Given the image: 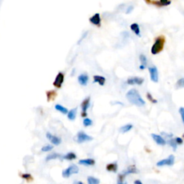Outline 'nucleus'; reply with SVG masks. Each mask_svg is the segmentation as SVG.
<instances>
[{
	"mask_svg": "<svg viewBox=\"0 0 184 184\" xmlns=\"http://www.w3.org/2000/svg\"><path fill=\"white\" fill-rule=\"evenodd\" d=\"M126 98L131 104L137 106V107H143L145 104V102L141 97L138 91L135 88L130 89L127 91Z\"/></svg>",
	"mask_w": 184,
	"mask_h": 184,
	"instance_id": "f257e3e1",
	"label": "nucleus"
},
{
	"mask_svg": "<svg viewBox=\"0 0 184 184\" xmlns=\"http://www.w3.org/2000/svg\"><path fill=\"white\" fill-rule=\"evenodd\" d=\"M165 43H166V38L163 35H160V36L158 37L155 39V43L152 45V48H151L152 54L156 55V54L160 53L163 50V47H164Z\"/></svg>",
	"mask_w": 184,
	"mask_h": 184,
	"instance_id": "f03ea898",
	"label": "nucleus"
},
{
	"mask_svg": "<svg viewBox=\"0 0 184 184\" xmlns=\"http://www.w3.org/2000/svg\"><path fill=\"white\" fill-rule=\"evenodd\" d=\"M78 168L76 165H71L69 166V168H67L66 169L63 170L62 173V175L63 178H69L71 175L73 174H76L78 173Z\"/></svg>",
	"mask_w": 184,
	"mask_h": 184,
	"instance_id": "7ed1b4c3",
	"label": "nucleus"
},
{
	"mask_svg": "<svg viewBox=\"0 0 184 184\" xmlns=\"http://www.w3.org/2000/svg\"><path fill=\"white\" fill-rule=\"evenodd\" d=\"M93 140V137L86 135L85 133H84V132H79V133H78L77 135L75 137V140H76V142H77L78 143H83L85 142L91 141V140Z\"/></svg>",
	"mask_w": 184,
	"mask_h": 184,
	"instance_id": "20e7f679",
	"label": "nucleus"
},
{
	"mask_svg": "<svg viewBox=\"0 0 184 184\" xmlns=\"http://www.w3.org/2000/svg\"><path fill=\"white\" fill-rule=\"evenodd\" d=\"M174 161H175V157H174V155H170L168 158L160 160L159 162H158L156 165L157 166H159V167H161V166H171L174 164Z\"/></svg>",
	"mask_w": 184,
	"mask_h": 184,
	"instance_id": "39448f33",
	"label": "nucleus"
},
{
	"mask_svg": "<svg viewBox=\"0 0 184 184\" xmlns=\"http://www.w3.org/2000/svg\"><path fill=\"white\" fill-rule=\"evenodd\" d=\"M148 70L150 74L151 81L155 83L158 82V72L157 68L155 66H152V67H150Z\"/></svg>",
	"mask_w": 184,
	"mask_h": 184,
	"instance_id": "423d86ee",
	"label": "nucleus"
},
{
	"mask_svg": "<svg viewBox=\"0 0 184 184\" xmlns=\"http://www.w3.org/2000/svg\"><path fill=\"white\" fill-rule=\"evenodd\" d=\"M64 81V74L61 72H59L55 77V79L53 82V86L56 88H61L63 83Z\"/></svg>",
	"mask_w": 184,
	"mask_h": 184,
	"instance_id": "0eeeda50",
	"label": "nucleus"
},
{
	"mask_svg": "<svg viewBox=\"0 0 184 184\" xmlns=\"http://www.w3.org/2000/svg\"><path fill=\"white\" fill-rule=\"evenodd\" d=\"M46 137L48 139L49 141L52 143V144H55V145H59L61 142V139L60 137H57V136L53 135L50 134V133H46Z\"/></svg>",
	"mask_w": 184,
	"mask_h": 184,
	"instance_id": "6e6552de",
	"label": "nucleus"
},
{
	"mask_svg": "<svg viewBox=\"0 0 184 184\" xmlns=\"http://www.w3.org/2000/svg\"><path fill=\"white\" fill-rule=\"evenodd\" d=\"M90 106V97H87L86 99H84L83 102L81 103V109H82V113L81 116L82 117H86L87 113L86 111Z\"/></svg>",
	"mask_w": 184,
	"mask_h": 184,
	"instance_id": "1a4fd4ad",
	"label": "nucleus"
},
{
	"mask_svg": "<svg viewBox=\"0 0 184 184\" xmlns=\"http://www.w3.org/2000/svg\"><path fill=\"white\" fill-rule=\"evenodd\" d=\"M146 3L152 4L157 7H166L170 5L171 2L168 0H160V1H145Z\"/></svg>",
	"mask_w": 184,
	"mask_h": 184,
	"instance_id": "9d476101",
	"label": "nucleus"
},
{
	"mask_svg": "<svg viewBox=\"0 0 184 184\" xmlns=\"http://www.w3.org/2000/svg\"><path fill=\"white\" fill-rule=\"evenodd\" d=\"M144 82V78L140 77H133L130 78H128L127 83L129 85H141Z\"/></svg>",
	"mask_w": 184,
	"mask_h": 184,
	"instance_id": "9b49d317",
	"label": "nucleus"
},
{
	"mask_svg": "<svg viewBox=\"0 0 184 184\" xmlns=\"http://www.w3.org/2000/svg\"><path fill=\"white\" fill-rule=\"evenodd\" d=\"M89 21L91 22V23H92L93 24H95V25L100 26L101 24V17L99 13H96L94 15H93L91 18L89 19Z\"/></svg>",
	"mask_w": 184,
	"mask_h": 184,
	"instance_id": "f8f14e48",
	"label": "nucleus"
},
{
	"mask_svg": "<svg viewBox=\"0 0 184 184\" xmlns=\"http://www.w3.org/2000/svg\"><path fill=\"white\" fill-rule=\"evenodd\" d=\"M151 136H152V139L155 140V142H156L158 144H159V145H164V144H166V140H165L161 136L158 135H155V134H152L151 135Z\"/></svg>",
	"mask_w": 184,
	"mask_h": 184,
	"instance_id": "ddd939ff",
	"label": "nucleus"
},
{
	"mask_svg": "<svg viewBox=\"0 0 184 184\" xmlns=\"http://www.w3.org/2000/svg\"><path fill=\"white\" fill-rule=\"evenodd\" d=\"M88 81V76L86 74H81L78 77V81L81 86H86Z\"/></svg>",
	"mask_w": 184,
	"mask_h": 184,
	"instance_id": "4468645a",
	"label": "nucleus"
},
{
	"mask_svg": "<svg viewBox=\"0 0 184 184\" xmlns=\"http://www.w3.org/2000/svg\"><path fill=\"white\" fill-rule=\"evenodd\" d=\"M78 163L80 165H84V166H94L95 164V160L94 159L88 158V159H84V160H80L78 161Z\"/></svg>",
	"mask_w": 184,
	"mask_h": 184,
	"instance_id": "2eb2a0df",
	"label": "nucleus"
},
{
	"mask_svg": "<svg viewBox=\"0 0 184 184\" xmlns=\"http://www.w3.org/2000/svg\"><path fill=\"white\" fill-rule=\"evenodd\" d=\"M138 173V170H137V168L135 167V166H130L129 167H128V168L125 170V172L122 173L125 174V175H127L132 173Z\"/></svg>",
	"mask_w": 184,
	"mask_h": 184,
	"instance_id": "dca6fc26",
	"label": "nucleus"
},
{
	"mask_svg": "<svg viewBox=\"0 0 184 184\" xmlns=\"http://www.w3.org/2000/svg\"><path fill=\"white\" fill-rule=\"evenodd\" d=\"M106 81V78L103 76H94V83H98L99 85L104 86Z\"/></svg>",
	"mask_w": 184,
	"mask_h": 184,
	"instance_id": "f3484780",
	"label": "nucleus"
},
{
	"mask_svg": "<svg viewBox=\"0 0 184 184\" xmlns=\"http://www.w3.org/2000/svg\"><path fill=\"white\" fill-rule=\"evenodd\" d=\"M130 29L135 33V35H137V36H140V26L137 23H133V24H131Z\"/></svg>",
	"mask_w": 184,
	"mask_h": 184,
	"instance_id": "a211bd4d",
	"label": "nucleus"
},
{
	"mask_svg": "<svg viewBox=\"0 0 184 184\" xmlns=\"http://www.w3.org/2000/svg\"><path fill=\"white\" fill-rule=\"evenodd\" d=\"M76 112H77V108L72 109L71 110H70V111L68 112V118H69L70 120L73 121L76 119Z\"/></svg>",
	"mask_w": 184,
	"mask_h": 184,
	"instance_id": "6ab92c4d",
	"label": "nucleus"
},
{
	"mask_svg": "<svg viewBox=\"0 0 184 184\" xmlns=\"http://www.w3.org/2000/svg\"><path fill=\"white\" fill-rule=\"evenodd\" d=\"M117 168H118V166H117V163H109V164L107 165L106 168H107V170H108V171L115 173L117 172Z\"/></svg>",
	"mask_w": 184,
	"mask_h": 184,
	"instance_id": "aec40b11",
	"label": "nucleus"
},
{
	"mask_svg": "<svg viewBox=\"0 0 184 184\" xmlns=\"http://www.w3.org/2000/svg\"><path fill=\"white\" fill-rule=\"evenodd\" d=\"M63 158L65 159V160H75L76 158V155L74 153V152H69L66 155H64L63 157Z\"/></svg>",
	"mask_w": 184,
	"mask_h": 184,
	"instance_id": "412c9836",
	"label": "nucleus"
},
{
	"mask_svg": "<svg viewBox=\"0 0 184 184\" xmlns=\"http://www.w3.org/2000/svg\"><path fill=\"white\" fill-rule=\"evenodd\" d=\"M20 177H21L22 178H23L24 180H25L27 182H31V181H33V177L30 173L20 174Z\"/></svg>",
	"mask_w": 184,
	"mask_h": 184,
	"instance_id": "4be33fe9",
	"label": "nucleus"
},
{
	"mask_svg": "<svg viewBox=\"0 0 184 184\" xmlns=\"http://www.w3.org/2000/svg\"><path fill=\"white\" fill-rule=\"evenodd\" d=\"M55 109L58 110V111H61L62 114H68V112H69V111H68V109L65 107H63V106H61V104H56L55 106Z\"/></svg>",
	"mask_w": 184,
	"mask_h": 184,
	"instance_id": "5701e85b",
	"label": "nucleus"
},
{
	"mask_svg": "<svg viewBox=\"0 0 184 184\" xmlns=\"http://www.w3.org/2000/svg\"><path fill=\"white\" fill-rule=\"evenodd\" d=\"M60 157H61V155H60V154L52 153V154H50V155H48L47 157H46V161H49V160H55V159L59 158Z\"/></svg>",
	"mask_w": 184,
	"mask_h": 184,
	"instance_id": "b1692460",
	"label": "nucleus"
},
{
	"mask_svg": "<svg viewBox=\"0 0 184 184\" xmlns=\"http://www.w3.org/2000/svg\"><path fill=\"white\" fill-rule=\"evenodd\" d=\"M46 94H47V100L50 102V101L53 100V99H55L57 94L55 91H47V93H46Z\"/></svg>",
	"mask_w": 184,
	"mask_h": 184,
	"instance_id": "393cba45",
	"label": "nucleus"
},
{
	"mask_svg": "<svg viewBox=\"0 0 184 184\" xmlns=\"http://www.w3.org/2000/svg\"><path fill=\"white\" fill-rule=\"evenodd\" d=\"M133 126L132 125H130V124H128V125H125V126H122V127L119 129V131H120L122 133H127V132H129V131L132 128H133Z\"/></svg>",
	"mask_w": 184,
	"mask_h": 184,
	"instance_id": "a878e982",
	"label": "nucleus"
},
{
	"mask_svg": "<svg viewBox=\"0 0 184 184\" xmlns=\"http://www.w3.org/2000/svg\"><path fill=\"white\" fill-rule=\"evenodd\" d=\"M87 181H88V184H99L100 181L98 178H94V177L88 176L87 178Z\"/></svg>",
	"mask_w": 184,
	"mask_h": 184,
	"instance_id": "bb28decb",
	"label": "nucleus"
},
{
	"mask_svg": "<svg viewBox=\"0 0 184 184\" xmlns=\"http://www.w3.org/2000/svg\"><path fill=\"white\" fill-rule=\"evenodd\" d=\"M168 143H169V144H170V146L172 147L174 151L176 150L177 144H176V142H175V140H174V139H170V140L168 141Z\"/></svg>",
	"mask_w": 184,
	"mask_h": 184,
	"instance_id": "cd10ccee",
	"label": "nucleus"
},
{
	"mask_svg": "<svg viewBox=\"0 0 184 184\" xmlns=\"http://www.w3.org/2000/svg\"><path fill=\"white\" fill-rule=\"evenodd\" d=\"M140 61H141V65H144V66H145V65H147V63H148V61H147V58L146 56L144 55H140Z\"/></svg>",
	"mask_w": 184,
	"mask_h": 184,
	"instance_id": "c85d7f7f",
	"label": "nucleus"
},
{
	"mask_svg": "<svg viewBox=\"0 0 184 184\" xmlns=\"http://www.w3.org/2000/svg\"><path fill=\"white\" fill-rule=\"evenodd\" d=\"M53 145L47 144V145H45V146H43V148H42L41 150L43 151V152H49V151H50L51 150H53Z\"/></svg>",
	"mask_w": 184,
	"mask_h": 184,
	"instance_id": "c756f323",
	"label": "nucleus"
},
{
	"mask_svg": "<svg viewBox=\"0 0 184 184\" xmlns=\"http://www.w3.org/2000/svg\"><path fill=\"white\" fill-rule=\"evenodd\" d=\"M176 86L177 88H183L184 87V78H180L176 83Z\"/></svg>",
	"mask_w": 184,
	"mask_h": 184,
	"instance_id": "7c9ffc66",
	"label": "nucleus"
},
{
	"mask_svg": "<svg viewBox=\"0 0 184 184\" xmlns=\"http://www.w3.org/2000/svg\"><path fill=\"white\" fill-rule=\"evenodd\" d=\"M83 124H84V125L85 127L91 126V125H92V121H91V119H88V118H86V119H84Z\"/></svg>",
	"mask_w": 184,
	"mask_h": 184,
	"instance_id": "2f4dec72",
	"label": "nucleus"
},
{
	"mask_svg": "<svg viewBox=\"0 0 184 184\" xmlns=\"http://www.w3.org/2000/svg\"><path fill=\"white\" fill-rule=\"evenodd\" d=\"M147 98H148V100L150 101V102H152V103H153V104H157V103H158V101H157L156 99H154V98L152 97V95H151L149 93V92H148V93H147Z\"/></svg>",
	"mask_w": 184,
	"mask_h": 184,
	"instance_id": "473e14b6",
	"label": "nucleus"
},
{
	"mask_svg": "<svg viewBox=\"0 0 184 184\" xmlns=\"http://www.w3.org/2000/svg\"><path fill=\"white\" fill-rule=\"evenodd\" d=\"M179 113L181 114L182 121L184 124V107H181V108L179 109Z\"/></svg>",
	"mask_w": 184,
	"mask_h": 184,
	"instance_id": "72a5a7b5",
	"label": "nucleus"
},
{
	"mask_svg": "<svg viewBox=\"0 0 184 184\" xmlns=\"http://www.w3.org/2000/svg\"><path fill=\"white\" fill-rule=\"evenodd\" d=\"M175 140L177 144H181L183 143V140L181 137H176V138L175 139Z\"/></svg>",
	"mask_w": 184,
	"mask_h": 184,
	"instance_id": "f704fd0d",
	"label": "nucleus"
},
{
	"mask_svg": "<svg viewBox=\"0 0 184 184\" xmlns=\"http://www.w3.org/2000/svg\"><path fill=\"white\" fill-rule=\"evenodd\" d=\"M133 9H134V7H133V6L128 7L127 9L126 10V14H129V13H130V12L133 10Z\"/></svg>",
	"mask_w": 184,
	"mask_h": 184,
	"instance_id": "c9c22d12",
	"label": "nucleus"
},
{
	"mask_svg": "<svg viewBox=\"0 0 184 184\" xmlns=\"http://www.w3.org/2000/svg\"><path fill=\"white\" fill-rule=\"evenodd\" d=\"M134 183L135 184H142V183L140 180H136V181H135Z\"/></svg>",
	"mask_w": 184,
	"mask_h": 184,
	"instance_id": "e433bc0d",
	"label": "nucleus"
},
{
	"mask_svg": "<svg viewBox=\"0 0 184 184\" xmlns=\"http://www.w3.org/2000/svg\"><path fill=\"white\" fill-rule=\"evenodd\" d=\"M144 68H145V66H144V65H141L140 66V69H141V70H144Z\"/></svg>",
	"mask_w": 184,
	"mask_h": 184,
	"instance_id": "4c0bfd02",
	"label": "nucleus"
},
{
	"mask_svg": "<svg viewBox=\"0 0 184 184\" xmlns=\"http://www.w3.org/2000/svg\"><path fill=\"white\" fill-rule=\"evenodd\" d=\"M76 184H84V183H83L82 182H81V181H78V182H77V183H76Z\"/></svg>",
	"mask_w": 184,
	"mask_h": 184,
	"instance_id": "58836bf2",
	"label": "nucleus"
},
{
	"mask_svg": "<svg viewBox=\"0 0 184 184\" xmlns=\"http://www.w3.org/2000/svg\"><path fill=\"white\" fill-rule=\"evenodd\" d=\"M117 184H127V183H121V182H118Z\"/></svg>",
	"mask_w": 184,
	"mask_h": 184,
	"instance_id": "ea45409f",
	"label": "nucleus"
},
{
	"mask_svg": "<svg viewBox=\"0 0 184 184\" xmlns=\"http://www.w3.org/2000/svg\"><path fill=\"white\" fill-rule=\"evenodd\" d=\"M183 138H184V134L183 135Z\"/></svg>",
	"mask_w": 184,
	"mask_h": 184,
	"instance_id": "a19ab883",
	"label": "nucleus"
}]
</instances>
